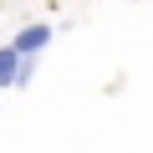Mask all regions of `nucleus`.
I'll use <instances>...</instances> for the list:
<instances>
[{
  "label": "nucleus",
  "instance_id": "f257e3e1",
  "mask_svg": "<svg viewBox=\"0 0 153 153\" xmlns=\"http://www.w3.org/2000/svg\"><path fill=\"white\" fill-rule=\"evenodd\" d=\"M46 41H51V31H46V26H31V31H21V36H16V51H21V56H36Z\"/></svg>",
  "mask_w": 153,
  "mask_h": 153
}]
</instances>
